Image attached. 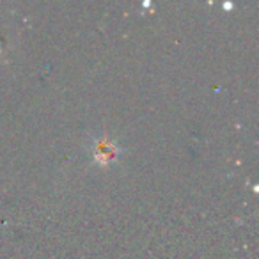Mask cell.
I'll use <instances>...</instances> for the list:
<instances>
[{
    "label": "cell",
    "mask_w": 259,
    "mask_h": 259,
    "mask_svg": "<svg viewBox=\"0 0 259 259\" xmlns=\"http://www.w3.org/2000/svg\"><path fill=\"white\" fill-rule=\"evenodd\" d=\"M117 155H119V146H115L107 137L98 139L93 144V160L100 163V165H107L108 162L117 158Z\"/></svg>",
    "instance_id": "cell-1"
}]
</instances>
